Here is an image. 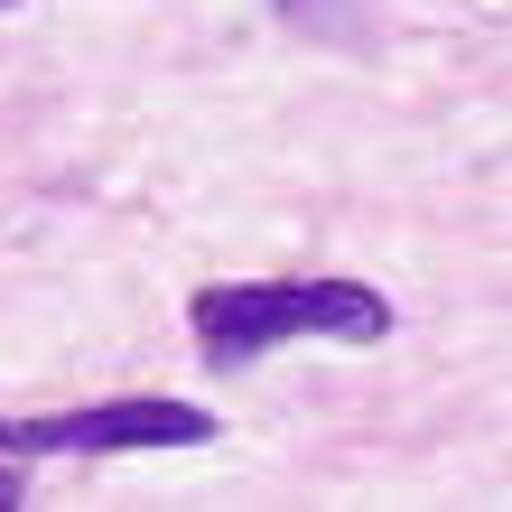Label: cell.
I'll use <instances>...</instances> for the list:
<instances>
[{
    "label": "cell",
    "mask_w": 512,
    "mask_h": 512,
    "mask_svg": "<svg viewBox=\"0 0 512 512\" xmlns=\"http://www.w3.org/2000/svg\"><path fill=\"white\" fill-rule=\"evenodd\" d=\"M0 10H10V0H0Z\"/></svg>",
    "instance_id": "5b68a950"
},
{
    "label": "cell",
    "mask_w": 512,
    "mask_h": 512,
    "mask_svg": "<svg viewBox=\"0 0 512 512\" xmlns=\"http://www.w3.org/2000/svg\"><path fill=\"white\" fill-rule=\"evenodd\" d=\"M215 410L177 401V391H131V401L94 410H47V419H0V457L38 466V457H131V447H205Z\"/></svg>",
    "instance_id": "7a4b0ae2"
},
{
    "label": "cell",
    "mask_w": 512,
    "mask_h": 512,
    "mask_svg": "<svg viewBox=\"0 0 512 512\" xmlns=\"http://www.w3.org/2000/svg\"><path fill=\"white\" fill-rule=\"evenodd\" d=\"M0 503H28V466H19V457L0 466Z\"/></svg>",
    "instance_id": "277c9868"
},
{
    "label": "cell",
    "mask_w": 512,
    "mask_h": 512,
    "mask_svg": "<svg viewBox=\"0 0 512 512\" xmlns=\"http://www.w3.org/2000/svg\"><path fill=\"white\" fill-rule=\"evenodd\" d=\"M280 10H308L298 28H345V0H280Z\"/></svg>",
    "instance_id": "3957f363"
},
{
    "label": "cell",
    "mask_w": 512,
    "mask_h": 512,
    "mask_svg": "<svg viewBox=\"0 0 512 512\" xmlns=\"http://www.w3.org/2000/svg\"><path fill=\"white\" fill-rule=\"evenodd\" d=\"M196 354L215 373H243L252 354L289 345V336H326V345H382L391 336V298L373 280H224L187 298Z\"/></svg>",
    "instance_id": "6da1fadb"
}]
</instances>
